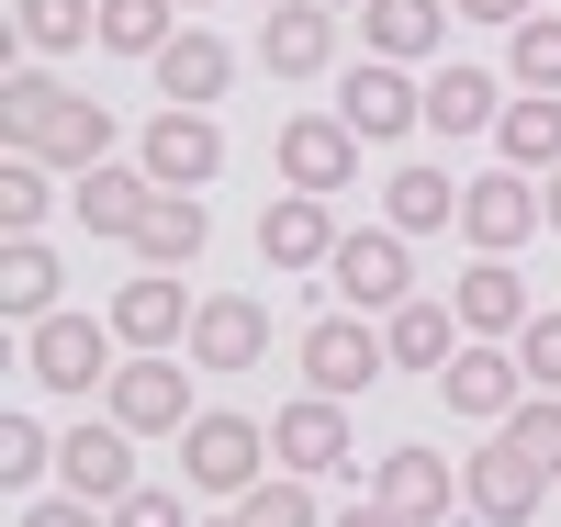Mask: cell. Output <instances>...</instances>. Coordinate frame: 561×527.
Returning <instances> with one entry per match:
<instances>
[{
    "instance_id": "1f68e13d",
    "label": "cell",
    "mask_w": 561,
    "mask_h": 527,
    "mask_svg": "<svg viewBox=\"0 0 561 527\" xmlns=\"http://www.w3.org/2000/svg\"><path fill=\"white\" fill-rule=\"evenodd\" d=\"M505 79H528V90H550V102H561V12H539V23L505 34Z\"/></svg>"
},
{
    "instance_id": "f546056e",
    "label": "cell",
    "mask_w": 561,
    "mask_h": 527,
    "mask_svg": "<svg viewBox=\"0 0 561 527\" xmlns=\"http://www.w3.org/2000/svg\"><path fill=\"white\" fill-rule=\"evenodd\" d=\"M382 214H393V236H438V225H460V191H449V169H393Z\"/></svg>"
},
{
    "instance_id": "9a60e30c",
    "label": "cell",
    "mask_w": 561,
    "mask_h": 527,
    "mask_svg": "<svg viewBox=\"0 0 561 527\" xmlns=\"http://www.w3.org/2000/svg\"><path fill=\"white\" fill-rule=\"evenodd\" d=\"M438 393H449V415H472V426H505L528 404V370H517V348H460L449 370H438Z\"/></svg>"
},
{
    "instance_id": "d6a6232c",
    "label": "cell",
    "mask_w": 561,
    "mask_h": 527,
    "mask_svg": "<svg viewBox=\"0 0 561 527\" xmlns=\"http://www.w3.org/2000/svg\"><path fill=\"white\" fill-rule=\"evenodd\" d=\"M214 527H314V494L293 483V471H280V483H259V494H237V505H225Z\"/></svg>"
},
{
    "instance_id": "d4e9b609",
    "label": "cell",
    "mask_w": 561,
    "mask_h": 527,
    "mask_svg": "<svg viewBox=\"0 0 561 527\" xmlns=\"http://www.w3.org/2000/svg\"><path fill=\"white\" fill-rule=\"evenodd\" d=\"M382 348H393V370H449L460 359V314L449 303H404V314H382Z\"/></svg>"
},
{
    "instance_id": "3957f363",
    "label": "cell",
    "mask_w": 561,
    "mask_h": 527,
    "mask_svg": "<svg viewBox=\"0 0 561 527\" xmlns=\"http://www.w3.org/2000/svg\"><path fill=\"white\" fill-rule=\"evenodd\" d=\"M102 415L124 426V438H192V370L180 359H124L113 370V393H102Z\"/></svg>"
},
{
    "instance_id": "603a6c76",
    "label": "cell",
    "mask_w": 561,
    "mask_h": 527,
    "mask_svg": "<svg viewBox=\"0 0 561 527\" xmlns=\"http://www.w3.org/2000/svg\"><path fill=\"white\" fill-rule=\"evenodd\" d=\"M68 203H79V225H90V236H124V248H135V225L158 214V180H147V169H90Z\"/></svg>"
},
{
    "instance_id": "ac0fdd59",
    "label": "cell",
    "mask_w": 561,
    "mask_h": 527,
    "mask_svg": "<svg viewBox=\"0 0 561 527\" xmlns=\"http://www.w3.org/2000/svg\"><path fill=\"white\" fill-rule=\"evenodd\" d=\"M449 314H460V337H528V280H517V259H472L460 293H449Z\"/></svg>"
},
{
    "instance_id": "52a82bcc",
    "label": "cell",
    "mask_w": 561,
    "mask_h": 527,
    "mask_svg": "<svg viewBox=\"0 0 561 527\" xmlns=\"http://www.w3.org/2000/svg\"><path fill=\"white\" fill-rule=\"evenodd\" d=\"M539 225H550V214H539V180H528V169H483L472 191H460V236H472L483 259H517Z\"/></svg>"
},
{
    "instance_id": "83f0119b",
    "label": "cell",
    "mask_w": 561,
    "mask_h": 527,
    "mask_svg": "<svg viewBox=\"0 0 561 527\" xmlns=\"http://www.w3.org/2000/svg\"><path fill=\"white\" fill-rule=\"evenodd\" d=\"M494 147H505V169H561V102L550 90H517V102H505V124H494Z\"/></svg>"
},
{
    "instance_id": "cb8c5ba5",
    "label": "cell",
    "mask_w": 561,
    "mask_h": 527,
    "mask_svg": "<svg viewBox=\"0 0 561 527\" xmlns=\"http://www.w3.org/2000/svg\"><path fill=\"white\" fill-rule=\"evenodd\" d=\"M505 124V90L483 68H438L427 79V135H494Z\"/></svg>"
},
{
    "instance_id": "d6986e66",
    "label": "cell",
    "mask_w": 561,
    "mask_h": 527,
    "mask_svg": "<svg viewBox=\"0 0 561 527\" xmlns=\"http://www.w3.org/2000/svg\"><path fill=\"white\" fill-rule=\"evenodd\" d=\"M192 359H203V370H259V359H270V314H259L248 293H214V303L192 314Z\"/></svg>"
},
{
    "instance_id": "f1b7e54d",
    "label": "cell",
    "mask_w": 561,
    "mask_h": 527,
    "mask_svg": "<svg viewBox=\"0 0 561 527\" xmlns=\"http://www.w3.org/2000/svg\"><path fill=\"white\" fill-rule=\"evenodd\" d=\"M12 34L34 57H68V45H102V0H12Z\"/></svg>"
},
{
    "instance_id": "e575fe53",
    "label": "cell",
    "mask_w": 561,
    "mask_h": 527,
    "mask_svg": "<svg viewBox=\"0 0 561 527\" xmlns=\"http://www.w3.org/2000/svg\"><path fill=\"white\" fill-rule=\"evenodd\" d=\"M45 203H57V191H45V169H34V158L0 169V225H12V236H34V225H45Z\"/></svg>"
},
{
    "instance_id": "5b68a950",
    "label": "cell",
    "mask_w": 561,
    "mask_h": 527,
    "mask_svg": "<svg viewBox=\"0 0 561 527\" xmlns=\"http://www.w3.org/2000/svg\"><path fill=\"white\" fill-rule=\"evenodd\" d=\"M337 293H348V314H404L415 303V248L393 225H359V236H337Z\"/></svg>"
},
{
    "instance_id": "9c48e42d",
    "label": "cell",
    "mask_w": 561,
    "mask_h": 527,
    "mask_svg": "<svg viewBox=\"0 0 561 527\" xmlns=\"http://www.w3.org/2000/svg\"><path fill=\"white\" fill-rule=\"evenodd\" d=\"M270 460L293 471V483H325V471H348V404L337 393H304L270 415Z\"/></svg>"
},
{
    "instance_id": "277c9868",
    "label": "cell",
    "mask_w": 561,
    "mask_h": 527,
    "mask_svg": "<svg viewBox=\"0 0 561 527\" xmlns=\"http://www.w3.org/2000/svg\"><path fill=\"white\" fill-rule=\"evenodd\" d=\"M293 359H304V393H337V404H348V393H370V381L393 370V348L370 337V314H314Z\"/></svg>"
},
{
    "instance_id": "2e32d148",
    "label": "cell",
    "mask_w": 561,
    "mask_h": 527,
    "mask_svg": "<svg viewBox=\"0 0 561 527\" xmlns=\"http://www.w3.org/2000/svg\"><path fill=\"white\" fill-rule=\"evenodd\" d=\"M259 68H270V79H325V68H337V12H325V0L270 12V23H259Z\"/></svg>"
},
{
    "instance_id": "484cf974",
    "label": "cell",
    "mask_w": 561,
    "mask_h": 527,
    "mask_svg": "<svg viewBox=\"0 0 561 527\" xmlns=\"http://www.w3.org/2000/svg\"><path fill=\"white\" fill-rule=\"evenodd\" d=\"M203 236H214L203 191H158V214L135 225V259H147V270H180V259H203Z\"/></svg>"
},
{
    "instance_id": "60d3db41",
    "label": "cell",
    "mask_w": 561,
    "mask_h": 527,
    "mask_svg": "<svg viewBox=\"0 0 561 527\" xmlns=\"http://www.w3.org/2000/svg\"><path fill=\"white\" fill-rule=\"evenodd\" d=\"M337 527H404V516H393V505H348Z\"/></svg>"
},
{
    "instance_id": "b9f144b4",
    "label": "cell",
    "mask_w": 561,
    "mask_h": 527,
    "mask_svg": "<svg viewBox=\"0 0 561 527\" xmlns=\"http://www.w3.org/2000/svg\"><path fill=\"white\" fill-rule=\"evenodd\" d=\"M539 214H550V236H561V169H550V180H539Z\"/></svg>"
},
{
    "instance_id": "8d00e7d4",
    "label": "cell",
    "mask_w": 561,
    "mask_h": 527,
    "mask_svg": "<svg viewBox=\"0 0 561 527\" xmlns=\"http://www.w3.org/2000/svg\"><path fill=\"white\" fill-rule=\"evenodd\" d=\"M517 370L561 393V314H528V337H517Z\"/></svg>"
},
{
    "instance_id": "ee69618b",
    "label": "cell",
    "mask_w": 561,
    "mask_h": 527,
    "mask_svg": "<svg viewBox=\"0 0 561 527\" xmlns=\"http://www.w3.org/2000/svg\"><path fill=\"white\" fill-rule=\"evenodd\" d=\"M180 12H203V0H180Z\"/></svg>"
},
{
    "instance_id": "4fadbf2b",
    "label": "cell",
    "mask_w": 561,
    "mask_h": 527,
    "mask_svg": "<svg viewBox=\"0 0 561 527\" xmlns=\"http://www.w3.org/2000/svg\"><path fill=\"white\" fill-rule=\"evenodd\" d=\"M280 180L314 191V203H325V191H348V180H359V135H348L337 113H293V124H280Z\"/></svg>"
},
{
    "instance_id": "7a4b0ae2",
    "label": "cell",
    "mask_w": 561,
    "mask_h": 527,
    "mask_svg": "<svg viewBox=\"0 0 561 527\" xmlns=\"http://www.w3.org/2000/svg\"><path fill=\"white\" fill-rule=\"evenodd\" d=\"M180 483L192 494H259L270 483V426L259 415H192V438H180Z\"/></svg>"
},
{
    "instance_id": "d590c367",
    "label": "cell",
    "mask_w": 561,
    "mask_h": 527,
    "mask_svg": "<svg viewBox=\"0 0 561 527\" xmlns=\"http://www.w3.org/2000/svg\"><path fill=\"white\" fill-rule=\"evenodd\" d=\"M505 438H517L539 471H561V404H517V415H505Z\"/></svg>"
},
{
    "instance_id": "4dcf8cb0",
    "label": "cell",
    "mask_w": 561,
    "mask_h": 527,
    "mask_svg": "<svg viewBox=\"0 0 561 527\" xmlns=\"http://www.w3.org/2000/svg\"><path fill=\"white\" fill-rule=\"evenodd\" d=\"M169 12H180V0H102V45H113V57H169Z\"/></svg>"
},
{
    "instance_id": "44dd1931",
    "label": "cell",
    "mask_w": 561,
    "mask_h": 527,
    "mask_svg": "<svg viewBox=\"0 0 561 527\" xmlns=\"http://www.w3.org/2000/svg\"><path fill=\"white\" fill-rule=\"evenodd\" d=\"M359 34H370V57H382V68H415V57H438L449 0H370V12H359Z\"/></svg>"
},
{
    "instance_id": "e0dca14e",
    "label": "cell",
    "mask_w": 561,
    "mask_h": 527,
    "mask_svg": "<svg viewBox=\"0 0 561 527\" xmlns=\"http://www.w3.org/2000/svg\"><path fill=\"white\" fill-rule=\"evenodd\" d=\"M370 505H393L404 527H438V516L460 505V471H449L438 449H393L382 471H370Z\"/></svg>"
},
{
    "instance_id": "4316f807",
    "label": "cell",
    "mask_w": 561,
    "mask_h": 527,
    "mask_svg": "<svg viewBox=\"0 0 561 527\" xmlns=\"http://www.w3.org/2000/svg\"><path fill=\"white\" fill-rule=\"evenodd\" d=\"M57 248H34V236H12V248H0V314H12V325H45V314H57Z\"/></svg>"
},
{
    "instance_id": "836d02e7",
    "label": "cell",
    "mask_w": 561,
    "mask_h": 527,
    "mask_svg": "<svg viewBox=\"0 0 561 527\" xmlns=\"http://www.w3.org/2000/svg\"><path fill=\"white\" fill-rule=\"evenodd\" d=\"M45 471H57V438L34 415H0V483H45Z\"/></svg>"
},
{
    "instance_id": "ab89813d",
    "label": "cell",
    "mask_w": 561,
    "mask_h": 527,
    "mask_svg": "<svg viewBox=\"0 0 561 527\" xmlns=\"http://www.w3.org/2000/svg\"><path fill=\"white\" fill-rule=\"evenodd\" d=\"M449 12H472V23H505V34H517V23H539L528 0H449Z\"/></svg>"
},
{
    "instance_id": "ffe728a7",
    "label": "cell",
    "mask_w": 561,
    "mask_h": 527,
    "mask_svg": "<svg viewBox=\"0 0 561 527\" xmlns=\"http://www.w3.org/2000/svg\"><path fill=\"white\" fill-rule=\"evenodd\" d=\"M259 259H270V270H314V259H337V225H325L314 191H280V203L259 214Z\"/></svg>"
},
{
    "instance_id": "8992f818",
    "label": "cell",
    "mask_w": 561,
    "mask_h": 527,
    "mask_svg": "<svg viewBox=\"0 0 561 527\" xmlns=\"http://www.w3.org/2000/svg\"><path fill=\"white\" fill-rule=\"evenodd\" d=\"M23 370L45 381V393H113V325H90V314H45L34 325V348H23Z\"/></svg>"
},
{
    "instance_id": "6da1fadb",
    "label": "cell",
    "mask_w": 561,
    "mask_h": 527,
    "mask_svg": "<svg viewBox=\"0 0 561 527\" xmlns=\"http://www.w3.org/2000/svg\"><path fill=\"white\" fill-rule=\"evenodd\" d=\"M0 147L34 158V169H79V180H90V169L113 158V113L90 102V90L23 68V79H0Z\"/></svg>"
},
{
    "instance_id": "30bf717a",
    "label": "cell",
    "mask_w": 561,
    "mask_h": 527,
    "mask_svg": "<svg viewBox=\"0 0 561 527\" xmlns=\"http://www.w3.org/2000/svg\"><path fill=\"white\" fill-rule=\"evenodd\" d=\"M337 124L359 135V147H393V135H415V124H427V90H415L404 68H382V57H370V68H348V79H337Z\"/></svg>"
},
{
    "instance_id": "7402d4cb",
    "label": "cell",
    "mask_w": 561,
    "mask_h": 527,
    "mask_svg": "<svg viewBox=\"0 0 561 527\" xmlns=\"http://www.w3.org/2000/svg\"><path fill=\"white\" fill-rule=\"evenodd\" d=\"M158 90H169V113H214L225 90H237V57H225L214 34H180L169 57H158Z\"/></svg>"
},
{
    "instance_id": "7bdbcfd3",
    "label": "cell",
    "mask_w": 561,
    "mask_h": 527,
    "mask_svg": "<svg viewBox=\"0 0 561 527\" xmlns=\"http://www.w3.org/2000/svg\"><path fill=\"white\" fill-rule=\"evenodd\" d=\"M325 12H337V0H325ZM359 12H370V0H359Z\"/></svg>"
},
{
    "instance_id": "8fae6325",
    "label": "cell",
    "mask_w": 561,
    "mask_h": 527,
    "mask_svg": "<svg viewBox=\"0 0 561 527\" xmlns=\"http://www.w3.org/2000/svg\"><path fill=\"white\" fill-rule=\"evenodd\" d=\"M57 483H68L79 505L113 516V505L135 494V438H124L113 415H102V426H68V438H57Z\"/></svg>"
},
{
    "instance_id": "7c38bea8",
    "label": "cell",
    "mask_w": 561,
    "mask_h": 527,
    "mask_svg": "<svg viewBox=\"0 0 561 527\" xmlns=\"http://www.w3.org/2000/svg\"><path fill=\"white\" fill-rule=\"evenodd\" d=\"M192 293H180V280L169 270H147V280H124V293H113V337L124 348H147V359H169V348H192Z\"/></svg>"
},
{
    "instance_id": "ba28073f",
    "label": "cell",
    "mask_w": 561,
    "mask_h": 527,
    "mask_svg": "<svg viewBox=\"0 0 561 527\" xmlns=\"http://www.w3.org/2000/svg\"><path fill=\"white\" fill-rule=\"evenodd\" d=\"M539 494H550V471H539L517 438H483V449H472V471H460V505H472L483 527H528V516H539Z\"/></svg>"
},
{
    "instance_id": "74e56055",
    "label": "cell",
    "mask_w": 561,
    "mask_h": 527,
    "mask_svg": "<svg viewBox=\"0 0 561 527\" xmlns=\"http://www.w3.org/2000/svg\"><path fill=\"white\" fill-rule=\"evenodd\" d=\"M113 527H180V494H158V483H135V494L113 505Z\"/></svg>"
},
{
    "instance_id": "5bb4252c",
    "label": "cell",
    "mask_w": 561,
    "mask_h": 527,
    "mask_svg": "<svg viewBox=\"0 0 561 527\" xmlns=\"http://www.w3.org/2000/svg\"><path fill=\"white\" fill-rule=\"evenodd\" d=\"M135 169H147L158 191H203V180L225 169L214 113H158V124H147V147H135Z\"/></svg>"
},
{
    "instance_id": "f35d334b",
    "label": "cell",
    "mask_w": 561,
    "mask_h": 527,
    "mask_svg": "<svg viewBox=\"0 0 561 527\" xmlns=\"http://www.w3.org/2000/svg\"><path fill=\"white\" fill-rule=\"evenodd\" d=\"M23 527H102V505H79V494H45V505H23Z\"/></svg>"
}]
</instances>
